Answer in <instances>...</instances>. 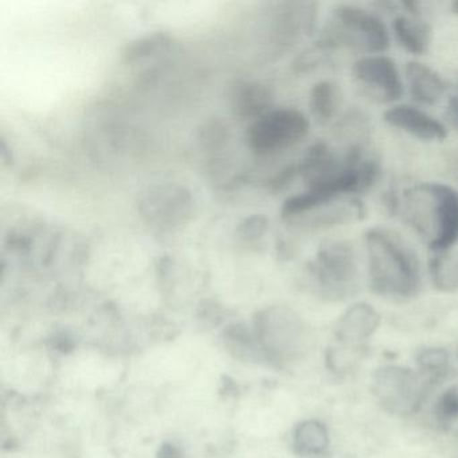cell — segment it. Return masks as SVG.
I'll return each mask as SVG.
<instances>
[{"instance_id":"6da1fadb","label":"cell","mask_w":458,"mask_h":458,"mask_svg":"<svg viewBox=\"0 0 458 458\" xmlns=\"http://www.w3.org/2000/svg\"><path fill=\"white\" fill-rule=\"evenodd\" d=\"M364 240L369 291L387 301L407 302L417 299L423 289L422 267L407 241L386 227L367 230Z\"/></svg>"},{"instance_id":"7a4b0ae2","label":"cell","mask_w":458,"mask_h":458,"mask_svg":"<svg viewBox=\"0 0 458 458\" xmlns=\"http://www.w3.org/2000/svg\"><path fill=\"white\" fill-rule=\"evenodd\" d=\"M269 372L292 375L308 363L316 350V334L307 318L285 304L261 308L251 318Z\"/></svg>"},{"instance_id":"3957f363","label":"cell","mask_w":458,"mask_h":458,"mask_svg":"<svg viewBox=\"0 0 458 458\" xmlns=\"http://www.w3.org/2000/svg\"><path fill=\"white\" fill-rule=\"evenodd\" d=\"M369 393L385 414L410 420L426 411L437 390L411 363L386 361L372 372Z\"/></svg>"},{"instance_id":"277c9868","label":"cell","mask_w":458,"mask_h":458,"mask_svg":"<svg viewBox=\"0 0 458 458\" xmlns=\"http://www.w3.org/2000/svg\"><path fill=\"white\" fill-rule=\"evenodd\" d=\"M313 292L326 302L352 300L360 289V275L355 251L347 241L329 240L321 243L310 264Z\"/></svg>"},{"instance_id":"5b68a950","label":"cell","mask_w":458,"mask_h":458,"mask_svg":"<svg viewBox=\"0 0 458 458\" xmlns=\"http://www.w3.org/2000/svg\"><path fill=\"white\" fill-rule=\"evenodd\" d=\"M320 49L360 50L382 55L390 47V34L377 15L353 4H342L334 10V20L318 45Z\"/></svg>"},{"instance_id":"8992f818","label":"cell","mask_w":458,"mask_h":458,"mask_svg":"<svg viewBox=\"0 0 458 458\" xmlns=\"http://www.w3.org/2000/svg\"><path fill=\"white\" fill-rule=\"evenodd\" d=\"M308 132L310 122L302 112L283 108L257 119L249 132V141L254 151L270 154L296 146Z\"/></svg>"},{"instance_id":"52a82bcc","label":"cell","mask_w":458,"mask_h":458,"mask_svg":"<svg viewBox=\"0 0 458 458\" xmlns=\"http://www.w3.org/2000/svg\"><path fill=\"white\" fill-rule=\"evenodd\" d=\"M431 208H420L409 206L411 210L430 213L431 230L428 249L442 254L458 242V192L442 183H422Z\"/></svg>"},{"instance_id":"ba28073f","label":"cell","mask_w":458,"mask_h":458,"mask_svg":"<svg viewBox=\"0 0 458 458\" xmlns=\"http://www.w3.org/2000/svg\"><path fill=\"white\" fill-rule=\"evenodd\" d=\"M382 315L367 301L351 302L335 320L332 339L335 344L369 350L382 327Z\"/></svg>"},{"instance_id":"9c48e42d","label":"cell","mask_w":458,"mask_h":458,"mask_svg":"<svg viewBox=\"0 0 458 458\" xmlns=\"http://www.w3.org/2000/svg\"><path fill=\"white\" fill-rule=\"evenodd\" d=\"M356 81L374 95L380 103H395L403 96V82L398 66L387 55H372L353 64Z\"/></svg>"},{"instance_id":"30bf717a","label":"cell","mask_w":458,"mask_h":458,"mask_svg":"<svg viewBox=\"0 0 458 458\" xmlns=\"http://www.w3.org/2000/svg\"><path fill=\"white\" fill-rule=\"evenodd\" d=\"M285 444L296 458H329L334 455L331 426L316 415L297 418L286 433Z\"/></svg>"},{"instance_id":"8fae6325","label":"cell","mask_w":458,"mask_h":458,"mask_svg":"<svg viewBox=\"0 0 458 458\" xmlns=\"http://www.w3.org/2000/svg\"><path fill=\"white\" fill-rule=\"evenodd\" d=\"M383 119L391 127L398 128L423 141H444L446 125L436 117L412 106H394L385 112Z\"/></svg>"},{"instance_id":"7c38bea8","label":"cell","mask_w":458,"mask_h":458,"mask_svg":"<svg viewBox=\"0 0 458 458\" xmlns=\"http://www.w3.org/2000/svg\"><path fill=\"white\" fill-rule=\"evenodd\" d=\"M411 364L437 391L458 377L454 351L445 345H423L415 351Z\"/></svg>"},{"instance_id":"4fadbf2b","label":"cell","mask_w":458,"mask_h":458,"mask_svg":"<svg viewBox=\"0 0 458 458\" xmlns=\"http://www.w3.org/2000/svg\"><path fill=\"white\" fill-rule=\"evenodd\" d=\"M404 73L409 82L410 95L415 103L436 106L446 92V81L442 79L441 74L425 64L410 61Z\"/></svg>"},{"instance_id":"5bb4252c","label":"cell","mask_w":458,"mask_h":458,"mask_svg":"<svg viewBox=\"0 0 458 458\" xmlns=\"http://www.w3.org/2000/svg\"><path fill=\"white\" fill-rule=\"evenodd\" d=\"M426 412L436 430L450 431L458 428V377L434 394Z\"/></svg>"},{"instance_id":"9a60e30c","label":"cell","mask_w":458,"mask_h":458,"mask_svg":"<svg viewBox=\"0 0 458 458\" xmlns=\"http://www.w3.org/2000/svg\"><path fill=\"white\" fill-rule=\"evenodd\" d=\"M394 36L402 47L414 55H425L430 47L431 28L423 21L396 17L393 22Z\"/></svg>"},{"instance_id":"2e32d148","label":"cell","mask_w":458,"mask_h":458,"mask_svg":"<svg viewBox=\"0 0 458 458\" xmlns=\"http://www.w3.org/2000/svg\"><path fill=\"white\" fill-rule=\"evenodd\" d=\"M340 89L331 81H321L310 90V106L313 117L320 125H327L336 116L339 109Z\"/></svg>"},{"instance_id":"e0dca14e","label":"cell","mask_w":458,"mask_h":458,"mask_svg":"<svg viewBox=\"0 0 458 458\" xmlns=\"http://www.w3.org/2000/svg\"><path fill=\"white\" fill-rule=\"evenodd\" d=\"M366 353L367 350L344 347V345L332 343L331 347L327 348L324 353V366L332 375L344 377V375L352 374L358 369Z\"/></svg>"},{"instance_id":"ac0fdd59","label":"cell","mask_w":458,"mask_h":458,"mask_svg":"<svg viewBox=\"0 0 458 458\" xmlns=\"http://www.w3.org/2000/svg\"><path fill=\"white\" fill-rule=\"evenodd\" d=\"M431 285L442 293L458 291V257L437 254L428 261Z\"/></svg>"},{"instance_id":"d6986e66","label":"cell","mask_w":458,"mask_h":458,"mask_svg":"<svg viewBox=\"0 0 458 458\" xmlns=\"http://www.w3.org/2000/svg\"><path fill=\"white\" fill-rule=\"evenodd\" d=\"M234 108L242 117H261L262 112L272 103V93L264 85L248 84L241 88L234 98Z\"/></svg>"},{"instance_id":"ffe728a7","label":"cell","mask_w":458,"mask_h":458,"mask_svg":"<svg viewBox=\"0 0 458 458\" xmlns=\"http://www.w3.org/2000/svg\"><path fill=\"white\" fill-rule=\"evenodd\" d=\"M168 39L160 34H155L152 37H146V38L139 39V41L132 42L128 45L127 50L124 52L125 61L132 63V61L139 60V58L147 57L151 53L157 52L163 45H167Z\"/></svg>"},{"instance_id":"44dd1931","label":"cell","mask_w":458,"mask_h":458,"mask_svg":"<svg viewBox=\"0 0 458 458\" xmlns=\"http://www.w3.org/2000/svg\"><path fill=\"white\" fill-rule=\"evenodd\" d=\"M445 119L447 124L458 132V96H450L447 100Z\"/></svg>"},{"instance_id":"7402d4cb","label":"cell","mask_w":458,"mask_h":458,"mask_svg":"<svg viewBox=\"0 0 458 458\" xmlns=\"http://www.w3.org/2000/svg\"><path fill=\"white\" fill-rule=\"evenodd\" d=\"M385 206L386 208H387L388 214H390V216H394V214H395L396 211H398V195L395 194V191H394V190H390V191L386 192Z\"/></svg>"},{"instance_id":"603a6c76","label":"cell","mask_w":458,"mask_h":458,"mask_svg":"<svg viewBox=\"0 0 458 458\" xmlns=\"http://www.w3.org/2000/svg\"><path fill=\"white\" fill-rule=\"evenodd\" d=\"M402 6H403L410 14L414 15V17H418V15L420 14V4L414 2V0H411V2H402Z\"/></svg>"},{"instance_id":"cb8c5ba5","label":"cell","mask_w":458,"mask_h":458,"mask_svg":"<svg viewBox=\"0 0 458 458\" xmlns=\"http://www.w3.org/2000/svg\"><path fill=\"white\" fill-rule=\"evenodd\" d=\"M452 9H453V12L455 13V14H458V2H453Z\"/></svg>"},{"instance_id":"d4e9b609","label":"cell","mask_w":458,"mask_h":458,"mask_svg":"<svg viewBox=\"0 0 458 458\" xmlns=\"http://www.w3.org/2000/svg\"><path fill=\"white\" fill-rule=\"evenodd\" d=\"M453 351H454L455 358H457V361H458V342L455 343V345H454V348H453Z\"/></svg>"}]
</instances>
